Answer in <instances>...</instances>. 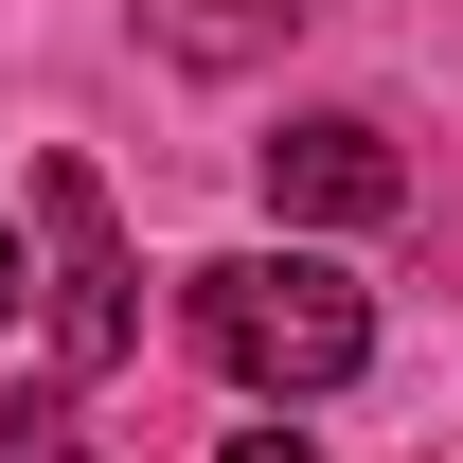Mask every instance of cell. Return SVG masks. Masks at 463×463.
I'll return each mask as SVG.
<instances>
[{"mask_svg": "<svg viewBox=\"0 0 463 463\" xmlns=\"http://www.w3.org/2000/svg\"><path fill=\"white\" fill-rule=\"evenodd\" d=\"M196 339H214V374H250V392H339L356 356H374V303H356L321 250H232V268H196Z\"/></svg>", "mask_w": 463, "mask_h": 463, "instance_id": "cell-1", "label": "cell"}, {"mask_svg": "<svg viewBox=\"0 0 463 463\" xmlns=\"http://www.w3.org/2000/svg\"><path fill=\"white\" fill-rule=\"evenodd\" d=\"M36 232H54V286H36V321H54V374L90 392V374H125V356H143V286H125L108 178H90V161H36Z\"/></svg>", "mask_w": 463, "mask_h": 463, "instance_id": "cell-2", "label": "cell"}, {"mask_svg": "<svg viewBox=\"0 0 463 463\" xmlns=\"http://www.w3.org/2000/svg\"><path fill=\"white\" fill-rule=\"evenodd\" d=\"M392 196H410V161H392V125H356V108H303L268 143V214H303V232H374Z\"/></svg>", "mask_w": 463, "mask_h": 463, "instance_id": "cell-3", "label": "cell"}, {"mask_svg": "<svg viewBox=\"0 0 463 463\" xmlns=\"http://www.w3.org/2000/svg\"><path fill=\"white\" fill-rule=\"evenodd\" d=\"M143 18H161V54H196V71H250V54H268V36L303 18V0H143Z\"/></svg>", "mask_w": 463, "mask_h": 463, "instance_id": "cell-4", "label": "cell"}, {"mask_svg": "<svg viewBox=\"0 0 463 463\" xmlns=\"http://www.w3.org/2000/svg\"><path fill=\"white\" fill-rule=\"evenodd\" d=\"M0 463H71V428L54 410H0Z\"/></svg>", "mask_w": 463, "mask_h": 463, "instance_id": "cell-5", "label": "cell"}, {"mask_svg": "<svg viewBox=\"0 0 463 463\" xmlns=\"http://www.w3.org/2000/svg\"><path fill=\"white\" fill-rule=\"evenodd\" d=\"M232 463H321V446H303V428H232Z\"/></svg>", "mask_w": 463, "mask_h": 463, "instance_id": "cell-6", "label": "cell"}, {"mask_svg": "<svg viewBox=\"0 0 463 463\" xmlns=\"http://www.w3.org/2000/svg\"><path fill=\"white\" fill-rule=\"evenodd\" d=\"M18 303H36V286H18V232H0V321H18Z\"/></svg>", "mask_w": 463, "mask_h": 463, "instance_id": "cell-7", "label": "cell"}]
</instances>
